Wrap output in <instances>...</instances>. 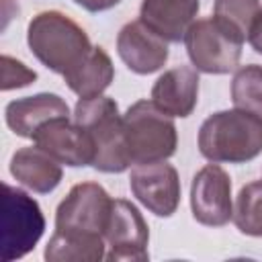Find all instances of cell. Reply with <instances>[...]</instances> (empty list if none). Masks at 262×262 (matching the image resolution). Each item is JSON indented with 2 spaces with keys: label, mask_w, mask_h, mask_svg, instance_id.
<instances>
[{
  "label": "cell",
  "mask_w": 262,
  "mask_h": 262,
  "mask_svg": "<svg viewBox=\"0 0 262 262\" xmlns=\"http://www.w3.org/2000/svg\"><path fill=\"white\" fill-rule=\"evenodd\" d=\"M129 186L133 196L156 217H172L180 205V178L166 160L133 166Z\"/></svg>",
  "instance_id": "obj_10"
},
{
  "label": "cell",
  "mask_w": 262,
  "mask_h": 262,
  "mask_svg": "<svg viewBox=\"0 0 262 262\" xmlns=\"http://www.w3.org/2000/svg\"><path fill=\"white\" fill-rule=\"evenodd\" d=\"M12 178L37 194H49L61 182V164L39 145L20 147L12 154L8 166Z\"/></svg>",
  "instance_id": "obj_16"
},
{
  "label": "cell",
  "mask_w": 262,
  "mask_h": 262,
  "mask_svg": "<svg viewBox=\"0 0 262 262\" xmlns=\"http://www.w3.org/2000/svg\"><path fill=\"white\" fill-rule=\"evenodd\" d=\"M199 151L217 164H246L262 151V117L244 111H217L199 129Z\"/></svg>",
  "instance_id": "obj_1"
},
{
  "label": "cell",
  "mask_w": 262,
  "mask_h": 262,
  "mask_svg": "<svg viewBox=\"0 0 262 262\" xmlns=\"http://www.w3.org/2000/svg\"><path fill=\"white\" fill-rule=\"evenodd\" d=\"M182 41L192 68L203 74H229L237 68L244 47V41L215 16L196 18Z\"/></svg>",
  "instance_id": "obj_6"
},
{
  "label": "cell",
  "mask_w": 262,
  "mask_h": 262,
  "mask_svg": "<svg viewBox=\"0 0 262 262\" xmlns=\"http://www.w3.org/2000/svg\"><path fill=\"white\" fill-rule=\"evenodd\" d=\"M47 262H98L106 258V242L94 233H68L53 231L45 252Z\"/></svg>",
  "instance_id": "obj_18"
},
{
  "label": "cell",
  "mask_w": 262,
  "mask_h": 262,
  "mask_svg": "<svg viewBox=\"0 0 262 262\" xmlns=\"http://www.w3.org/2000/svg\"><path fill=\"white\" fill-rule=\"evenodd\" d=\"M231 221L244 235L262 237V180L239 188L233 203Z\"/></svg>",
  "instance_id": "obj_20"
},
{
  "label": "cell",
  "mask_w": 262,
  "mask_h": 262,
  "mask_svg": "<svg viewBox=\"0 0 262 262\" xmlns=\"http://www.w3.org/2000/svg\"><path fill=\"white\" fill-rule=\"evenodd\" d=\"M151 102L170 117L186 119L199 102V72L190 66L166 70L151 86Z\"/></svg>",
  "instance_id": "obj_13"
},
{
  "label": "cell",
  "mask_w": 262,
  "mask_h": 262,
  "mask_svg": "<svg viewBox=\"0 0 262 262\" xmlns=\"http://www.w3.org/2000/svg\"><path fill=\"white\" fill-rule=\"evenodd\" d=\"M231 100L235 108L262 117V66L248 63L235 70L231 80Z\"/></svg>",
  "instance_id": "obj_21"
},
{
  "label": "cell",
  "mask_w": 262,
  "mask_h": 262,
  "mask_svg": "<svg viewBox=\"0 0 262 262\" xmlns=\"http://www.w3.org/2000/svg\"><path fill=\"white\" fill-rule=\"evenodd\" d=\"M78 6H82L84 10L88 12H102V10H108L113 6H117L121 0H74Z\"/></svg>",
  "instance_id": "obj_23"
},
{
  "label": "cell",
  "mask_w": 262,
  "mask_h": 262,
  "mask_svg": "<svg viewBox=\"0 0 262 262\" xmlns=\"http://www.w3.org/2000/svg\"><path fill=\"white\" fill-rule=\"evenodd\" d=\"M2 63V90H14V88H25L29 84H33L37 80V72L27 68L23 61L10 57V55H2L0 57Z\"/></svg>",
  "instance_id": "obj_22"
},
{
  "label": "cell",
  "mask_w": 262,
  "mask_h": 262,
  "mask_svg": "<svg viewBox=\"0 0 262 262\" xmlns=\"http://www.w3.org/2000/svg\"><path fill=\"white\" fill-rule=\"evenodd\" d=\"M115 78V66L111 55L100 47L94 45L88 57L68 76H63L68 88L78 94L80 98H90L102 94Z\"/></svg>",
  "instance_id": "obj_17"
},
{
  "label": "cell",
  "mask_w": 262,
  "mask_h": 262,
  "mask_svg": "<svg viewBox=\"0 0 262 262\" xmlns=\"http://www.w3.org/2000/svg\"><path fill=\"white\" fill-rule=\"evenodd\" d=\"M106 260L145 262L149 260V227L139 209L127 199H113L111 217L104 229Z\"/></svg>",
  "instance_id": "obj_8"
},
{
  "label": "cell",
  "mask_w": 262,
  "mask_h": 262,
  "mask_svg": "<svg viewBox=\"0 0 262 262\" xmlns=\"http://www.w3.org/2000/svg\"><path fill=\"white\" fill-rule=\"evenodd\" d=\"M190 211L192 217L207 227H221L231 221V178L217 162L203 166L194 174L190 184Z\"/></svg>",
  "instance_id": "obj_9"
},
{
  "label": "cell",
  "mask_w": 262,
  "mask_h": 262,
  "mask_svg": "<svg viewBox=\"0 0 262 262\" xmlns=\"http://www.w3.org/2000/svg\"><path fill=\"white\" fill-rule=\"evenodd\" d=\"M248 43L254 47V51H256V53H260V55H262V20H260L258 29L254 31V35L250 37V41H248Z\"/></svg>",
  "instance_id": "obj_24"
},
{
  "label": "cell",
  "mask_w": 262,
  "mask_h": 262,
  "mask_svg": "<svg viewBox=\"0 0 262 262\" xmlns=\"http://www.w3.org/2000/svg\"><path fill=\"white\" fill-rule=\"evenodd\" d=\"M213 16L246 43L262 20V4L260 0H215Z\"/></svg>",
  "instance_id": "obj_19"
},
{
  "label": "cell",
  "mask_w": 262,
  "mask_h": 262,
  "mask_svg": "<svg viewBox=\"0 0 262 262\" xmlns=\"http://www.w3.org/2000/svg\"><path fill=\"white\" fill-rule=\"evenodd\" d=\"M33 143L53 156L59 164L70 168H84L92 166L94 162V145L90 135L74 121L72 115L55 117L43 123L35 135Z\"/></svg>",
  "instance_id": "obj_11"
},
{
  "label": "cell",
  "mask_w": 262,
  "mask_h": 262,
  "mask_svg": "<svg viewBox=\"0 0 262 262\" xmlns=\"http://www.w3.org/2000/svg\"><path fill=\"white\" fill-rule=\"evenodd\" d=\"M68 115H70L68 102L53 92H39L33 96L16 98L8 102L4 108V119L8 129L14 135L27 137V139H33L35 131L43 123L55 117H68Z\"/></svg>",
  "instance_id": "obj_14"
},
{
  "label": "cell",
  "mask_w": 262,
  "mask_h": 262,
  "mask_svg": "<svg viewBox=\"0 0 262 262\" xmlns=\"http://www.w3.org/2000/svg\"><path fill=\"white\" fill-rule=\"evenodd\" d=\"M72 117L92 139V168L106 174H121L131 166L125 145L123 115L119 113V104L115 102V98L104 94L78 98Z\"/></svg>",
  "instance_id": "obj_3"
},
{
  "label": "cell",
  "mask_w": 262,
  "mask_h": 262,
  "mask_svg": "<svg viewBox=\"0 0 262 262\" xmlns=\"http://www.w3.org/2000/svg\"><path fill=\"white\" fill-rule=\"evenodd\" d=\"M117 53L123 63L139 76L154 74L168 61V41L151 31L141 18L127 23L117 35Z\"/></svg>",
  "instance_id": "obj_12"
},
{
  "label": "cell",
  "mask_w": 262,
  "mask_h": 262,
  "mask_svg": "<svg viewBox=\"0 0 262 262\" xmlns=\"http://www.w3.org/2000/svg\"><path fill=\"white\" fill-rule=\"evenodd\" d=\"M125 145L129 164H151L168 160L176 154L178 133L174 117L160 111L151 98L133 102L123 115Z\"/></svg>",
  "instance_id": "obj_4"
},
{
  "label": "cell",
  "mask_w": 262,
  "mask_h": 262,
  "mask_svg": "<svg viewBox=\"0 0 262 262\" xmlns=\"http://www.w3.org/2000/svg\"><path fill=\"white\" fill-rule=\"evenodd\" d=\"M199 8L201 0H143L139 18L168 43H178L194 23Z\"/></svg>",
  "instance_id": "obj_15"
},
{
  "label": "cell",
  "mask_w": 262,
  "mask_h": 262,
  "mask_svg": "<svg viewBox=\"0 0 262 262\" xmlns=\"http://www.w3.org/2000/svg\"><path fill=\"white\" fill-rule=\"evenodd\" d=\"M27 43L31 53L59 76L74 72L94 47L86 31L59 10L35 14L27 27Z\"/></svg>",
  "instance_id": "obj_2"
},
{
  "label": "cell",
  "mask_w": 262,
  "mask_h": 262,
  "mask_svg": "<svg viewBox=\"0 0 262 262\" xmlns=\"http://www.w3.org/2000/svg\"><path fill=\"white\" fill-rule=\"evenodd\" d=\"M45 231V217L39 203L23 188L2 184L0 254L2 262L27 256Z\"/></svg>",
  "instance_id": "obj_5"
},
{
  "label": "cell",
  "mask_w": 262,
  "mask_h": 262,
  "mask_svg": "<svg viewBox=\"0 0 262 262\" xmlns=\"http://www.w3.org/2000/svg\"><path fill=\"white\" fill-rule=\"evenodd\" d=\"M113 199L98 182L74 184L68 196L57 205L55 229L68 233H94L104 237Z\"/></svg>",
  "instance_id": "obj_7"
}]
</instances>
